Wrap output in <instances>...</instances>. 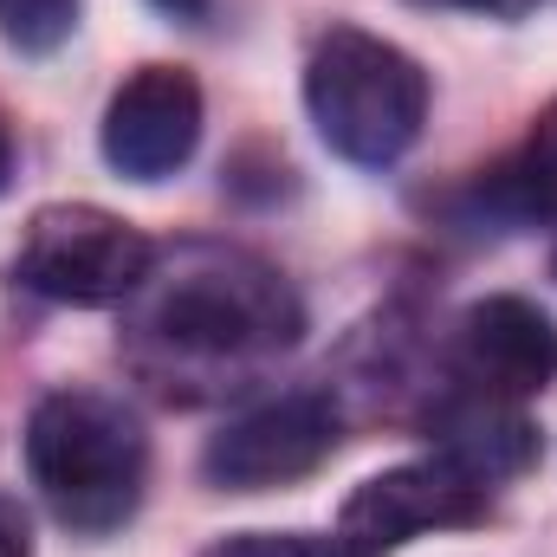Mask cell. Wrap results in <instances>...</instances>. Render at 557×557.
Returning a JSON list of instances; mask_svg holds the SVG:
<instances>
[{"instance_id": "cell-1", "label": "cell", "mask_w": 557, "mask_h": 557, "mask_svg": "<svg viewBox=\"0 0 557 557\" xmlns=\"http://www.w3.org/2000/svg\"><path fill=\"white\" fill-rule=\"evenodd\" d=\"M137 331L188 363H253L298 344L305 305L267 260L234 247H195L169 278H156Z\"/></svg>"}, {"instance_id": "cell-2", "label": "cell", "mask_w": 557, "mask_h": 557, "mask_svg": "<svg viewBox=\"0 0 557 557\" xmlns=\"http://www.w3.org/2000/svg\"><path fill=\"white\" fill-rule=\"evenodd\" d=\"M26 473L72 532H117L143 499L149 434L104 389H52L26 421Z\"/></svg>"}, {"instance_id": "cell-3", "label": "cell", "mask_w": 557, "mask_h": 557, "mask_svg": "<svg viewBox=\"0 0 557 557\" xmlns=\"http://www.w3.org/2000/svg\"><path fill=\"white\" fill-rule=\"evenodd\" d=\"M305 111L344 162L389 169L428 124V72L363 26H331L305 65Z\"/></svg>"}, {"instance_id": "cell-4", "label": "cell", "mask_w": 557, "mask_h": 557, "mask_svg": "<svg viewBox=\"0 0 557 557\" xmlns=\"http://www.w3.org/2000/svg\"><path fill=\"white\" fill-rule=\"evenodd\" d=\"M149 267H156V247L124 214L91 208V201L39 208L26 221V240L13 260V273L39 298H59V305H117L149 278Z\"/></svg>"}, {"instance_id": "cell-5", "label": "cell", "mask_w": 557, "mask_h": 557, "mask_svg": "<svg viewBox=\"0 0 557 557\" xmlns=\"http://www.w3.org/2000/svg\"><path fill=\"white\" fill-rule=\"evenodd\" d=\"M337 403L318 389H292L273 396L247 416H234L201 454L208 486L221 493H267V486H292L305 473H318L337 447Z\"/></svg>"}, {"instance_id": "cell-6", "label": "cell", "mask_w": 557, "mask_h": 557, "mask_svg": "<svg viewBox=\"0 0 557 557\" xmlns=\"http://www.w3.org/2000/svg\"><path fill=\"white\" fill-rule=\"evenodd\" d=\"M493 499L480 480H467L460 467H447L441 454L416 460V467H389L376 480H363L344 512H337V539L357 557H389L421 532H467L486 525Z\"/></svg>"}, {"instance_id": "cell-7", "label": "cell", "mask_w": 557, "mask_h": 557, "mask_svg": "<svg viewBox=\"0 0 557 557\" xmlns=\"http://www.w3.org/2000/svg\"><path fill=\"white\" fill-rule=\"evenodd\" d=\"M201 143V85L182 65H143L104 111V162L131 182L175 175Z\"/></svg>"}, {"instance_id": "cell-8", "label": "cell", "mask_w": 557, "mask_h": 557, "mask_svg": "<svg viewBox=\"0 0 557 557\" xmlns=\"http://www.w3.org/2000/svg\"><path fill=\"white\" fill-rule=\"evenodd\" d=\"M454 370H460L467 389L525 403V396H539V389L557 383V324L532 305V298H512V292L480 298V305H467V318H460Z\"/></svg>"}, {"instance_id": "cell-9", "label": "cell", "mask_w": 557, "mask_h": 557, "mask_svg": "<svg viewBox=\"0 0 557 557\" xmlns=\"http://www.w3.org/2000/svg\"><path fill=\"white\" fill-rule=\"evenodd\" d=\"M428 434H434V454H441L447 467H460L467 480H480V486L519 480V473H532L539 454H545L539 421L525 416L519 403L486 396V389H467V383H460L447 403H434Z\"/></svg>"}, {"instance_id": "cell-10", "label": "cell", "mask_w": 557, "mask_h": 557, "mask_svg": "<svg viewBox=\"0 0 557 557\" xmlns=\"http://www.w3.org/2000/svg\"><path fill=\"white\" fill-rule=\"evenodd\" d=\"M493 201L512 221H557V98L532 117L525 149L493 175Z\"/></svg>"}, {"instance_id": "cell-11", "label": "cell", "mask_w": 557, "mask_h": 557, "mask_svg": "<svg viewBox=\"0 0 557 557\" xmlns=\"http://www.w3.org/2000/svg\"><path fill=\"white\" fill-rule=\"evenodd\" d=\"M72 26H78V0H0V33H7V46H20V52H33V59L59 52V46L72 39Z\"/></svg>"}, {"instance_id": "cell-12", "label": "cell", "mask_w": 557, "mask_h": 557, "mask_svg": "<svg viewBox=\"0 0 557 557\" xmlns=\"http://www.w3.org/2000/svg\"><path fill=\"white\" fill-rule=\"evenodd\" d=\"M201 557H357L344 539H318V532H234Z\"/></svg>"}, {"instance_id": "cell-13", "label": "cell", "mask_w": 557, "mask_h": 557, "mask_svg": "<svg viewBox=\"0 0 557 557\" xmlns=\"http://www.w3.org/2000/svg\"><path fill=\"white\" fill-rule=\"evenodd\" d=\"M0 557H33V525L13 499H0Z\"/></svg>"}, {"instance_id": "cell-14", "label": "cell", "mask_w": 557, "mask_h": 557, "mask_svg": "<svg viewBox=\"0 0 557 557\" xmlns=\"http://www.w3.org/2000/svg\"><path fill=\"white\" fill-rule=\"evenodd\" d=\"M447 7H473V13H499V20H519V13H532L539 0H447Z\"/></svg>"}, {"instance_id": "cell-15", "label": "cell", "mask_w": 557, "mask_h": 557, "mask_svg": "<svg viewBox=\"0 0 557 557\" xmlns=\"http://www.w3.org/2000/svg\"><path fill=\"white\" fill-rule=\"evenodd\" d=\"M162 13H175V20H195V13H208V0H156Z\"/></svg>"}, {"instance_id": "cell-16", "label": "cell", "mask_w": 557, "mask_h": 557, "mask_svg": "<svg viewBox=\"0 0 557 557\" xmlns=\"http://www.w3.org/2000/svg\"><path fill=\"white\" fill-rule=\"evenodd\" d=\"M7 182H13V137H7V124H0V195H7Z\"/></svg>"}, {"instance_id": "cell-17", "label": "cell", "mask_w": 557, "mask_h": 557, "mask_svg": "<svg viewBox=\"0 0 557 557\" xmlns=\"http://www.w3.org/2000/svg\"><path fill=\"white\" fill-rule=\"evenodd\" d=\"M552 273H557V253H552Z\"/></svg>"}]
</instances>
